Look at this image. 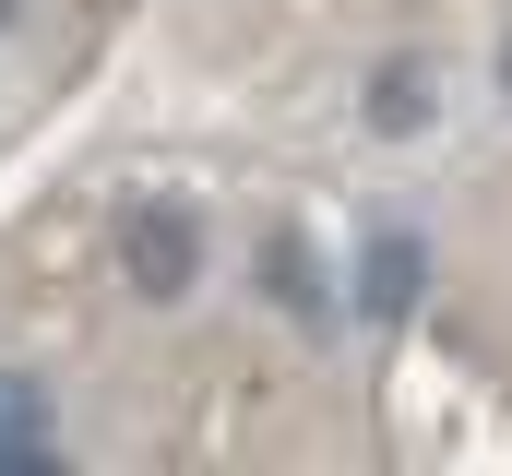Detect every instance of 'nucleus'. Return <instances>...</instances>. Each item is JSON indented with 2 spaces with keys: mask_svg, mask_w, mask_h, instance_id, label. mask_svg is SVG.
Listing matches in <instances>:
<instances>
[{
  "mask_svg": "<svg viewBox=\"0 0 512 476\" xmlns=\"http://www.w3.org/2000/svg\"><path fill=\"white\" fill-rule=\"evenodd\" d=\"M429 108H441V84H429L417 60H382V72H370V131H382V143L429 131Z\"/></svg>",
  "mask_w": 512,
  "mask_h": 476,
  "instance_id": "obj_4",
  "label": "nucleus"
},
{
  "mask_svg": "<svg viewBox=\"0 0 512 476\" xmlns=\"http://www.w3.org/2000/svg\"><path fill=\"white\" fill-rule=\"evenodd\" d=\"M501 96H512V36H501Z\"/></svg>",
  "mask_w": 512,
  "mask_h": 476,
  "instance_id": "obj_6",
  "label": "nucleus"
},
{
  "mask_svg": "<svg viewBox=\"0 0 512 476\" xmlns=\"http://www.w3.org/2000/svg\"><path fill=\"white\" fill-rule=\"evenodd\" d=\"M417 286H429L417 227H382V238H370V262H358V322H370V334H393V322L417 310Z\"/></svg>",
  "mask_w": 512,
  "mask_h": 476,
  "instance_id": "obj_2",
  "label": "nucleus"
},
{
  "mask_svg": "<svg viewBox=\"0 0 512 476\" xmlns=\"http://www.w3.org/2000/svg\"><path fill=\"white\" fill-rule=\"evenodd\" d=\"M48 429H60V417H48V381H36V369H0V476L48 465V453H60Z\"/></svg>",
  "mask_w": 512,
  "mask_h": 476,
  "instance_id": "obj_3",
  "label": "nucleus"
},
{
  "mask_svg": "<svg viewBox=\"0 0 512 476\" xmlns=\"http://www.w3.org/2000/svg\"><path fill=\"white\" fill-rule=\"evenodd\" d=\"M262 274H274V298H286V310H310V322H322V286H310L298 238H274V250H262Z\"/></svg>",
  "mask_w": 512,
  "mask_h": 476,
  "instance_id": "obj_5",
  "label": "nucleus"
},
{
  "mask_svg": "<svg viewBox=\"0 0 512 476\" xmlns=\"http://www.w3.org/2000/svg\"><path fill=\"white\" fill-rule=\"evenodd\" d=\"M120 262H131V286L143 298H191V274H203V250H191V215L179 203H143L120 238Z\"/></svg>",
  "mask_w": 512,
  "mask_h": 476,
  "instance_id": "obj_1",
  "label": "nucleus"
},
{
  "mask_svg": "<svg viewBox=\"0 0 512 476\" xmlns=\"http://www.w3.org/2000/svg\"><path fill=\"white\" fill-rule=\"evenodd\" d=\"M12 12H24V0H0V24H12Z\"/></svg>",
  "mask_w": 512,
  "mask_h": 476,
  "instance_id": "obj_7",
  "label": "nucleus"
}]
</instances>
